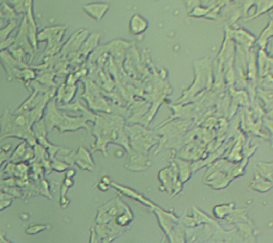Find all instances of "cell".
I'll list each match as a JSON object with an SVG mask.
<instances>
[{"label":"cell","instance_id":"ffe728a7","mask_svg":"<svg viewBox=\"0 0 273 243\" xmlns=\"http://www.w3.org/2000/svg\"><path fill=\"white\" fill-rule=\"evenodd\" d=\"M133 218H134V217H133V212L131 211L130 207L126 204L125 209H124L120 214H118V215L115 217L114 222H115L117 225L123 227V226L128 225L131 221L133 220Z\"/></svg>","mask_w":273,"mask_h":243},{"label":"cell","instance_id":"52a82bcc","mask_svg":"<svg viewBox=\"0 0 273 243\" xmlns=\"http://www.w3.org/2000/svg\"><path fill=\"white\" fill-rule=\"evenodd\" d=\"M63 115L64 114L60 113L56 109L55 100L47 102L46 111L44 113V118H43V122H44L47 132L50 131L52 128L57 127L59 125V123L62 120Z\"/></svg>","mask_w":273,"mask_h":243},{"label":"cell","instance_id":"277c9868","mask_svg":"<svg viewBox=\"0 0 273 243\" xmlns=\"http://www.w3.org/2000/svg\"><path fill=\"white\" fill-rule=\"evenodd\" d=\"M63 158L65 159V162H67L68 164L74 163L81 169L92 171L94 168V162H93L91 154L84 147H79L73 153L67 155L65 157L63 156Z\"/></svg>","mask_w":273,"mask_h":243},{"label":"cell","instance_id":"d6986e66","mask_svg":"<svg viewBox=\"0 0 273 243\" xmlns=\"http://www.w3.org/2000/svg\"><path fill=\"white\" fill-rule=\"evenodd\" d=\"M271 37H272V23H269L267 27L260 34L257 41H255V43L260 47V49H265Z\"/></svg>","mask_w":273,"mask_h":243},{"label":"cell","instance_id":"7402d4cb","mask_svg":"<svg viewBox=\"0 0 273 243\" xmlns=\"http://www.w3.org/2000/svg\"><path fill=\"white\" fill-rule=\"evenodd\" d=\"M191 216L193 217L196 225H199V224H202V223H212V222H214L205 213H203L202 211L196 209V207H192V215Z\"/></svg>","mask_w":273,"mask_h":243},{"label":"cell","instance_id":"ac0fdd59","mask_svg":"<svg viewBox=\"0 0 273 243\" xmlns=\"http://www.w3.org/2000/svg\"><path fill=\"white\" fill-rule=\"evenodd\" d=\"M12 8L18 14L25 13L33 7V0H11Z\"/></svg>","mask_w":273,"mask_h":243},{"label":"cell","instance_id":"9c48e42d","mask_svg":"<svg viewBox=\"0 0 273 243\" xmlns=\"http://www.w3.org/2000/svg\"><path fill=\"white\" fill-rule=\"evenodd\" d=\"M110 186L114 187L115 189H117L122 195H124L126 197L130 199H134V200H137L138 202L142 203L143 205H145L147 207H150V208H155L157 207V205H155L153 202H151L149 199H147L146 197H144L142 194H140L139 192L135 191L134 189L132 188H129V187H126L123 185H120L118 183H115L113 181L110 182Z\"/></svg>","mask_w":273,"mask_h":243},{"label":"cell","instance_id":"5b68a950","mask_svg":"<svg viewBox=\"0 0 273 243\" xmlns=\"http://www.w3.org/2000/svg\"><path fill=\"white\" fill-rule=\"evenodd\" d=\"M151 211L156 215V218L159 223V226L163 230V232L169 237L172 229L179 223V219L176 217L175 214L172 212L166 211L162 209L161 207L157 206L155 208H152Z\"/></svg>","mask_w":273,"mask_h":243},{"label":"cell","instance_id":"cb8c5ba5","mask_svg":"<svg viewBox=\"0 0 273 243\" xmlns=\"http://www.w3.org/2000/svg\"><path fill=\"white\" fill-rule=\"evenodd\" d=\"M47 228H48V226L45 225V224H32V225L28 226V227L25 229V232H26L27 234L34 235V234L40 233L42 231L46 230Z\"/></svg>","mask_w":273,"mask_h":243},{"label":"cell","instance_id":"d4e9b609","mask_svg":"<svg viewBox=\"0 0 273 243\" xmlns=\"http://www.w3.org/2000/svg\"><path fill=\"white\" fill-rule=\"evenodd\" d=\"M25 151H26L25 143L22 142V143H20V144L17 146V148L15 149L14 153L12 155V159H14V158H21L22 156H24V154H25Z\"/></svg>","mask_w":273,"mask_h":243},{"label":"cell","instance_id":"3957f363","mask_svg":"<svg viewBox=\"0 0 273 243\" xmlns=\"http://www.w3.org/2000/svg\"><path fill=\"white\" fill-rule=\"evenodd\" d=\"M125 203L118 199L110 200L109 202L99 207L95 222L97 224H104L114 220L115 217L125 209Z\"/></svg>","mask_w":273,"mask_h":243},{"label":"cell","instance_id":"83f0119b","mask_svg":"<svg viewBox=\"0 0 273 243\" xmlns=\"http://www.w3.org/2000/svg\"><path fill=\"white\" fill-rule=\"evenodd\" d=\"M76 174V171L73 168H67L65 170V177H69V178H73Z\"/></svg>","mask_w":273,"mask_h":243},{"label":"cell","instance_id":"7a4b0ae2","mask_svg":"<svg viewBox=\"0 0 273 243\" xmlns=\"http://www.w3.org/2000/svg\"><path fill=\"white\" fill-rule=\"evenodd\" d=\"M96 115L92 114L89 111H86L82 116H76L72 117L67 114L63 115L62 120L59 123V125L56 127L59 133L68 132V131H75L79 128H85L88 131V125L87 121H95Z\"/></svg>","mask_w":273,"mask_h":243},{"label":"cell","instance_id":"7c38bea8","mask_svg":"<svg viewBox=\"0 0 273 243\" xmlns=\"http://www.w3.org/2000/svg\"><path fill=\"white\" fill-rule=\"evenodd\" d=\"M249 188L260 193H265V192H268L272 188V181L264 177L260 176L259 174L256 173L250 183Z\"/></svg>","mask_w":273,"mask_h":243},{"label":"cell","instance_id":"ba28073f","mask_svg":"<svg viewBox=\"0 0 273 243\" xmlns=\"http://www.w3.org/2000/svg\"><path fill=\"white\" fill-rule=\"evenodd\" d=\"M110 4L107 2H91L84 4L82 10L86 15L95 21H100L103 19L106 13L108 12Z\"/></svg>","mask_w":273,"mask_h":243},{"label":"cell","instance_id":"30bf717a","mask_svg":"<svg viewBox=\"0 0 273 243\" xmlns=\"http://www.w3.org/2000/svg\"><path fill=\"white\" fill-rule=\"evenodd\" d=\"M148 28V21L140 14H134L131 16L128 23V30L130 34L138 36L144 33Z\"/></svg>","mask_w":273,"mask_h":243},{"label":"cell","instance_id":"2e32d148","mask_svg":"<svg viewBox=\"0 0 273 243\" xmlns=\"http://www.w3.org/2000/svg\"><path fill=\"white\" fill-rule=\"evenodd\" d=\"M74 185V181H73V178H69V177H64L62 180V184H61V188H60V193H59V204L61 206L62 209H65L68 204H69V201L68 199L66 198V193H67V190L69 188H71L72 186Z\"/></svg>","mask_w":273,"mask_h":243},{"label":"cell","instance_id":"6da1fadb","mask_svg":"<svg viewBox=\"0 0 273 243\" xmlns=\"http://www.w3.org/2000/svg\"><path fill=\"white\" fill-rule=\"evenodd\" d=\"M158 180L162 185L161 189L171 195L178 194L182 189V182L179 180L175 162H172L170 167H166L158 172Z\"/></svg>","mask_w":273,"mask_h":243},{"label":"cell","instance_id":"4316f807","mask_svg":"<svg viewBox=\"0 0 273 243\" xmlns=\"http://www.w3.org/2000/svg\"><path fill=\"white\" fill-rule=\"evenodd\" d=\"M109 186H110L109 184L105 183V182L101 181V180H100V182L97 184V188H98L100 191H106V190H108Z\"/></svg>","mask_w":273,"mask_h":243},{"label":"cell","instance_id":"4fadbf2b","mask_svg":"<svg viewBox=\"0 0 273 243\" xmlns=\"http://www.w3.org/2000/svg\"><path fill=\"white\" fill-rule=\"evenodd\" d=\"M234 209V203H221L212 208V215L216 219L226 218Z\"/></svg>","mask_w":273,"mask_h":243},{"label":"cell","instance_id":"9a60e30c","mask_svg":"<svg viewBox=\"0 0 273 243\" xmlns=\"http://www.w3.org/2000/svg\"><path fill=\"white\" fill-rule=\"evenodd\" d=\"M175 164L177 166L179 180L182 183L188 181L191 175V165L187 161H184L182 159H175Z\"/></svg>","mask_w":273,"mask_h":243},{"label":"cell","instance_id":"484cf974","mask_svg":"<svg viewBox=\"0 0 273 243\" xmlns=\"http://www.w3.org/2000/svg\"><path fill=\"white\" fill-rule=\"evenodd\" d=\"M11 203H12V200H6V199L0 200V210L5 209V208L8 207Z\"/></svg>","mask_w":273,"mask_h":243},{"label":"cell","instance_id":"f1b7e54d","mask_svg":"<svg viewBox=\"0 0 273 243\" xmlns=\"http://www.w3.org/2000/svg\"><path fill=\"white\" fill-rule=\"evenodd\" d=\"M0 242H10L9 240H7V238H5L4 234L3 233H0Z\"/></svg>","mask_w":273,"mask_h":243},{"label":"cell","instance_id":"44dd1931","mask_svg":"<svg viewBox=\"0 0 273 243\" xmlns=\"http://www.w3.org/2000/svg\"><path fill=\"white\" fill-rule=\"evenodd\" d=\"M257 174L272 181V162H257Z\"/></svg>","mask_w":273,"mask_h":243},{"label":"cell","instance_id":"603a6c76","mask_svg":"<svg viewBox=\"0 0 273 243\" xmlns=\"http://www.w3.org/2000/svg\"><path fill=\"white\" fill-rule=\"evenodd\" d=\"M69 164L65 161H61V160H58V159H53L51 162H50V167L57 171V172H62L65 171L67 168H68Z\"/></svg>","mask_w":273,"mask_h":243},{"label":"cell","instance_id":"5bb4252c","mask_svg":"<svg viewBox=\"0 0 273 243\" xmlns=\"http://www.w3.org/2000/svg\"><path fill=\"white\" fill-rule=\"evenodd\" d=\"M258 63H259V72L260 76H266L267 74L270 73L271 67H272V59L266 55L264 49L259 50V58H258Z\"/></svg>","mask_w":273,"mask_h":243},{"label":"cell","instance_id":"8992f818","mask_svg":"<svg viewBox=\"0 0 273 243\" xmlns=\"http://www.w3.org/2000/svg\"><path fill=\"white\" fill-rule=\"evenodd\" d=\"M67 26H50L46 27L37 33V41L43 42L47 40L49 48L54 47L62 40L63 35Z\"/></svg>","mask_w":273,"mask_h":243},{"label":"cell","instance_id":"e0dca14e","mask_svg":"<svg viewBox=\"0 0 273 243\" xmlns=\"http://www.w3.org/2000/svg\"><path fill=\"white\" fill-rule=\"evenodd\" d=\"M76 90H77V86L75 84L68 85V86L62 85V87H60V89L58 90L57 96L60 98V100H62L64 103H69L71 99L74 97Z\"/></svg>","mask_w":273,"mask_h":243},{"label":"cell","instance_id":"8fae6325","mask_svg":"<svg viewBox=\"0 0 273 243\" xmlns=\"http://www.w3.org/2000/svg\"><path fill=\"white\" fill-rule=\"evenodd\" d=\"M232 38L241 46L245 47H249L255 42V38L251 33L242 28L231 30V39Z\"/></svg>","mask_w":273,"mask_h":243}]
</instances>
